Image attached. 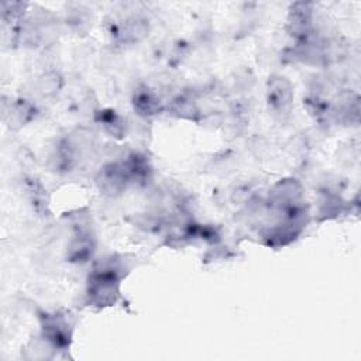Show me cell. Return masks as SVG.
I'll return each mask as SVG.
<instances>
[{"mask_svg":"<svg viewBox=\"0 0 361 361\" xmlns=\"http://www.w3.org/2000/svg\"><path fill=\"white\" fill-rule=\"evenodd\" d=\"M34 116V107L25 100H16L10 103L7 111H4V120L13 130H18L25 126Z\"/></svg>","mask_w":361,"mask_h":361,"instance_id":"9c48e42d","label":"cell"},{"mask_svg":"<svg viewBox=\"0 0 361 361\" xmlns=\"http://www.w3.org/2000/svg\"><path fill=\"white\" fill-rule=\"evenodd\" d=\"M128 182L130 180L127 178L123 162L106 164L96 176V183L99 189L109 196L120 195L126 189Z\"/></svg>","mask_w":361,"mask_h":361,"instance_id":"5b68a950","label":"cell"},{"mask_svg":"<svg viewBox=\"0 0 361 361\" xmlns=\"http://www.w3.org/2000/svg\"><path fill=\"white\" fill-rule=\"evenodd\" d=\"M59 86H61V78L55 72H48V73L42 75L38 80V89L45 96L55 94L58 92Z\"/></svg>","mask_w":361,"mask_h":361,"instance_id":"8fae6325","label":"cell"},{"mask_svg":"<svg viewBox=\"0 0 361 361\" xmlns=\"http://www.w3.org/2000/svg\"><path fill=\"white\" fill-rule=\"evenodd\" d=\"M148 35V23L140 17L127 18L118 28L117 37L121 42L134 44L140 42Z\"/></svg>","mask_w":361,"mask_h":361,"instance_id":"ba28073f","label":"cell"},{"mask_svg":"<svg viewBox=\"0 0 361 361\" xmlns=\"http://www.w3.org/2000/svg\"><path fill=\"white\" fill-rule=\"evenodd\" d=\"M133 104H134L135 111L140 116H145V117L155 116L162 110L161 99L145 86L138 87L135 90L134 97H133Z\"/></svg>","mask_w":361,"mask_h":361,"instance_id":"52a82bcc","label":"cell"},{"mask_svg":"<svg viewBox=\"0 0 361 361\" xmlns=\"http://www.w3.org/2000/svg\"><path fill=\"white\" fill-rule=\"evenodd\" d=\"M288 31L299 42L312 35L313 31V10L309 3H295L288 16Z\"/></svg>","mask_w":361,"mask_h":361,"instance_id":"8992f818","label":"cell"},{"mask_svg":"<svg viewBox=\"0 0 361 361\" xmlns=\"http://www.w3.org/2000/svg\"><path fill=\"white\" fill-rule=\"evenodd\" d=\"M267 102L269 110L279 118L288 117L293 102V89L290 82L281 75H274L267 83Z\"/></svg>","mask_w":361,"mask_h":361,"instance_id":"7a4b0ae2","label":"cell"},{"mask_svg":"<svg viewBox=\"0 0 361 361\" xmlns=\"http://www.w3.org/2000/svg\"><path fill=\"white\" fill-rule=\"evenodd\" d=\"M303 189L296 179H281L269 190L268 204L276 212L292 210L302 206Z\"/></svg>","mask_w":361,"mask_h":361,"instance_id":"3957f363","label":"cell"},{"mask_svg":"<svg viewBox=\"0 0 361 361\" xmlns=\"http://www.w3.org/2000/svg\"><path fill=\"white\" fill-rule=\"evenodd\" d=\"M97 121L104 128V131L107 134H110L111 137L120 138L126 131L123 117L120 114H117L114 110L106 109V110L99 111L97 113Z\"/></svg>","mask_w":361,"mask_h":361,"instance_id":"30bf717a","label":"cell"},{"mask_svg":"<svg viewBox=\"0 0 361 361\" xmlns=\"http://www.w3.org/2000/svg\"><path fill=\"white\" fill-rule=\"evenodd\" d=\"M42 338L48 340L55 348H66L71 341L68 320L58 313H44L41 317Z\"/></svg>","mask_w":361,"mask_h":361,"instance_id":"277c9868","label":"cell"},{"mask_svg":"<svg viewBox=\"0 0 361 361\" xmlns=\"http://www.w3.org/2000/svg\"><path fill=\"white\" fill-rule=\"evenodd\" d=\"M89 302L97 307L113 306L120 298V276L117 267L110 264L94 271L89 276L87 282Z\"/></svg>","mask_w":361,"mask_h":361,"instance_id":"6da1fadb","label":"cell"}]
</instances>
